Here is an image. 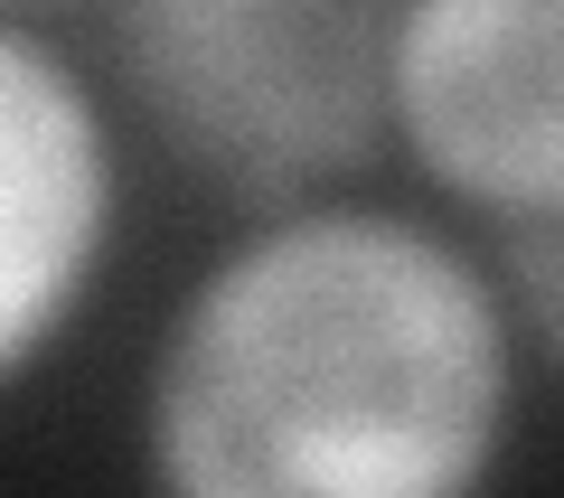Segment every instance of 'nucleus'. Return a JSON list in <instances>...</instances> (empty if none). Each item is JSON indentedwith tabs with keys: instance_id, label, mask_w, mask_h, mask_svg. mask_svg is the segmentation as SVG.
Segmentation results:
<instances>
[{
	"instance_id": "nucleus-3",
	"label": "nucleus",
	"mask_w": 564,
	"mask_h": 498,
	"mask_svg": "<svg viewBox=\"0 0 564 498\" xmlns=\"http://www.w3.org/2000/svg\"><path fill=\"white\" fill-rule=\"evenodd\" d=\"M386 151L480 236L564 217V0H395Z\"/></svg>"
},
{
	"instance_id": "nucleus-1",
	"label": "nucleus",
	"mask_w": 564,
	"mask_h": 498,
	"mask_svg": "<svg viewBox=\"0 0 564 498\" xmlns=\"http://www.w3.org/2000/svg\"><path fill=\"white\" fill-rule=\"evenodd\" d=\"M545 377L480 226L329 188L236 217L170 301L141 470L170 498H462Z\"/></svg>"
},
{
	"instance_id": "nucleus-5",
	"label": "nucleus",
	"mask_w": 564,
	"mask_h": 498,
	"mask_svg": "<svg viewBox=\"0 0 564 498\" xmlns=\"http://www.w3.org/2000/svg\"><path fill=\"white\" fill-rule=\"evenodd\" d=\"M10 20H57V10H104V0H0Z\"/></svg>"
},
{
	"instance_id": "nucleus-4",
	"label": "nucleus",
	"mask_w": 564,
	"mask_h": 498,
	"mask_svg": "<svg viewBox=\"0 0 564 498\" xmlns=\"http://www.w3.org/2000/svg\"><path fill=\"white\" fill-rule=\"evenodd\" d=\"M122 236L113 95L0 10V396L66 348Z\"/></svg>"
},
{
	"instance_id": "nucleus-2",
	"label": "nucleus",
	"mask_w": 564,
	"mask_h": 498,
	"mask_svg": "<svg viewBox=\"0 0 564 498\" xmlns=\"http://www.w3.org/2000/svg\"><path fill=\"white\" fill-rule=\"evenodd\" d=\"M113 104L217 207L329 198L386 170L395 0H104Z\"/></svg>"
}]
</instances>
